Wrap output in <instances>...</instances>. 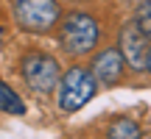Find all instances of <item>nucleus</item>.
Masks as SVG:
<instances>
[{
    "label": "nucleus",
    "instance_id": "423d86ee",
    "mask_svg": "<svg viewBox=\"0 0 151 139\" xmlns=\"http://www.w3.org/2000/svg\"><path fill=\"white\" fill-rule=\"evenodd\" d=\"M92 75H95L98 84L104 86H115L123 81L126 70H129V64H126L123 53H120V48H104L101 53H95V59H92Z\"/></svg>",
    "mask_w": 151,
    "mask_h": 139
},
{
    "label": "nucleus",
    "instance_id": "20e7f679",
    "mask_svg": "<svg viewBox=\"0 0 151 139\" xmlns=\"http://www.w3.org/2000/svg\"><path fill=\"white\" fill-rule=\"evenodd\" d=\"M20 75H22V84L34 95H50V92H56L62 67L45 50H28L20 59Z\"/></svg>",
    "mask_w": 151,
    "mask_h": 139
},
{
    "label": "nucleus",
    "instance_id": "7ed1b4c3",
    "mask_svg": "<svg viewBox=\"0 0 151 139\" xmlns=\"http://www.w3.org/2000/svg\"><path fill=\"white\" fill-rule=\"evenodd\" d=\"M11 17L14 25L25 33H50L62 20L59 0H11Z\"/></svg>",
    "mask_w": 151,
    "mask_h": 139
},
{
    "label": "nucleus",
    "instance_id": "f257e3e1",
    "mask_svg": "<svg viewBox=\"0 0 151 139\" xmlns=\"http://www.w3.org/2000/svg\"><path fill=\"white\" fill-rule=\"evenodd\" d=\"M56 39L70 59H87L101 45V22L90 11H67L56 25Z\"/></svg>",
    "mask_w": 151,
    "mask_h": 139
},
{
    "label": "nucleus",
    "instance_id": "39448f33",
    "mask_svg": "<svg viewBox=\"0 0 151 139\" xmlns=\"http://www.w3.org/2000/svg\"><path fill=\"white\" fill-rule=\"evenodd\" d=\"M148 42H151V39L140 31V25H137L134 20H129V22H123V25H120L118 48H120V53H123L129 70H134V72H143V70H146L148 50H151Z\"/></svg>",
    "mask_w": 151,
    "mask_h": 139
},
{
    "label": "nucleus",
    "instance_id": "0eeeda50",
    "mask_svg": "<svg viewBox=\"0 0 151 139\" xmlns=\"http://www.w3.org/2000/svg\"><path fill=\"white\" fill-rule=\"evenodd\" d=\"M0 114H14V117H22L25 114V100L0 78Z\"/></svg>",
    "mask_w": 151,
    "mask_h": 139
},
{
    "label": "nucleus",
    "instance_id": "9d476101",
    "mask_svg": "<svg viewBox=\"0 0 151 139\" xmlns=\"http://www.w3.org/2000/svg\"><path fill=\"white\" fill-rule=\"evenodd\" d=\"M146 70H148V75H151V50H148V61H146Z\"/></svg>",
    "mask_w": 151,
    "mask_h": 139
},
{
    "label": "nucleus",
    "instance_id": "1a4fd4ad",
    "mask_svg": "<svg viewBox=\"0 0 151 139\" xmlns=\"http://www.w3.org/2000/svg\"><path fill=\"white\" fill-rule=\"evenodd\" d=\"M132 20H134L137 25H140V31L151 39V0H146V3H140V6H137Z\"/></svg>",
    "mask_w": 151,
    "mask_h": 139
},
{
    "label": "nucleus",
    "instance_id": "f03ea898",
    "mask_svg": "<svg viewBox=\"0 0 151 139\" xmlns=\"http://www.w3.org/2000/svg\"><path fill=\"white\" fill-rule=\"evenodd\" d=\"M95 92H98V81L92 70L84 64H70L59 75V84H56V106L62 114H73L84 109L95 97Z\"/></svg>",
    "mask_w": 151,
    "mask_h": 139
},
{
    "label": "nucleus",
    "instance_id": "9b49d317",
    "mask_svg": "<svg viewBox=\"0 0 151 139\" xmlns=\"http://www.w3.org/2000/svg\"><path fill=\"white\" fill-rule=\"evenodd\" d=\"M0 45H3V25H0Z\"/></svg>",
    "mask_w": 151,
    "mask_h": 139
},
{
    "label": "nucleus",
    "instance_id": "6e6552de",
    "mask_svg": "<svg viewBox=\"0 0 151 139\" xmlns=\"http://www.w3.org/2000/svg\"><path fill=\"white\" fill-rule=\"evenodd\" d=\"M106 134L118 136V139H134V136H140V125H137L134 120H129V117H120L106 128Z\"/></svg>",
    "mask_w": 151,
    "mask_h": 139
},
{
    "label": "nucleus",
    "instance_id": "f8f14e48",
    "mask_svg": "<svg viewBox=\"0 0 151 139\" xmlns=\"http://www.w3.org/2000/svg\"><path fill=\"white\" fill-rule=\"evenodd\" d=\"M78 3H84V0H78Z\"/></svg>",
    "mask_w": 151,
    "mask_h": 139
}]
</instances>
